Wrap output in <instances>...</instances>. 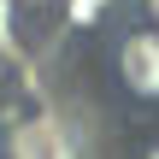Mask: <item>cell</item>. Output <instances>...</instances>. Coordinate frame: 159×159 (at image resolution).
<instances>
[{
    "mask_svg": "<svg viewBox=\"0 0 159 159\" xmlns=\"http://www.w3.org/2000/svg\"><path fill=\"white\" fill-rule=\"evenodd\" d=\"M118 83L136 100H159V30H130L118 41Z\"/></svg>",
    "mask_w": 159,
    "mask_h": 159,
    "instance_id": "1",
    "label": "cell"
},
{
    "mask_svg": "<svg viewBox=\"0 0 159 159\" xmlns=\"http://www.w3.org/2000/svg\"><path fill=\"white\" fill-rule=\"evenodd\" d=\"M148 18H153V30H159V0H148Z\"/></svg>",
    "mask_w": 159,
    "mask_h": 159,
    "instance_id": "2",
    "label": "cell"
}]
</instances>
